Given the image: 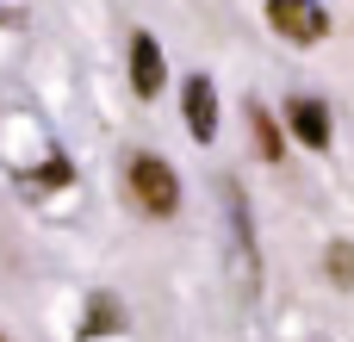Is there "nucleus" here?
<instances>
[{
	"label": "nucleus",
	"mask_w": 354,
	"mask_h": 342,
	"mask_svg": "<svg viewBox=\"0 0 354 342\" xmlns=\"http://www.w3.org/2000/svg\"><path fill=\"white\" fill-rule=\"evenodd\" d=\"M124 181H131V199H137L149 218H174V206H180V181H174V168H168L162 156H131Z\"/></svg>",
	"instance_id": "1"
},
{
	"label": "nucleus",
	"mask_w": 354,
	"mask_h": 342,
	"mask_svg": "<svg viewBox=\"0 0 354 342\" xmlns=\"http://www.w3.org/2000/svg\"><path fill=\"white\" fill-rule=\"evenodd\" d=\"M268 25L280 37H292V44H317L330 31V19H324L317 0H268Z\"/></svg>",
	"instance_id": "2"
},
{
	"label": "nucleus",
	"mask_w": 354,
	"mask_h": 342,
	"mask_svg": "<svg viewBox=\"0 0 354 342\" xmlns=\"http://www.w3.org/2000/svg\"><path fill=\"white\" fill-rule=\"evenodd\" d=\"M180 112H187L193 143H212V137H218V87H212L205 75H187V87H180Z\"/></svg>",
	"instance_id": "3"
},
{
	"label": "nucleus",
	"mask_w": 354,
	"mask_h": 342,
	"mask_svg": "<svg viewBox=\"0 0 354 342\" xmlns=\"http://www.w3.org/2000/svg\"><path fill=\"white\" fill-rule=\"evenodd\" d=\"M162 81H168V69H162V44H156L149 31H137V37H131V87H137L143 100H156Z\"/></svg>",
	"instance_id": "4"
},
{
	"label": "nucleus",
	"mask_w": 354,
	"mask_h": 342,
	"mask_svg": "<svg viewBox=\"0 0 354 342\" xmlns=\"http://www.w3.org/2000/svg\"><path fill=\"white\" fill-rule=\"evenodd\" d=\"M286 125H292V137H299L305 150H330V106H324V100L299 93V100L286 106Z\"/></svg>",
	"instance_id": "5"
},
{
	"label": "nucleus",
	"mask_w": 354,
	"mask_h": 342,
	"mask_svg": "<svg viewBox=\"0 0 354 342\" xmlns=\"http://www.w3.org/2000/svg\"><path fill=\"white\" fill-rule=\"evenodd\" d=\"M112 330H124V305H118L112 293H93V299H87V318H81V342L112 336Z\"/></svg>",
	"instance_id": "6"
},
{
	"label": "nucleus",
	"mask_w": 354,
	"mask_h": 342,
	"mask_svg": "<svg viewBox=\"0 0 354 342\" xmlns=\"http://www.w3.org/2000/svg\"><path fill=\"white\" fill-rule=\"evenodd\" d=\"M324 274H330L336 287H354V243H330V255H324Z\"/></svg>",
	"instance_id": "7"
},
{
	"label": "nucleus",
	"mask_w": 354,
	"mask_h": 342,
	"mask_svg": "<svg viewBox=\"0 0 354 342\" xmlns=\"http://www.w3.org/2000/svg\"><path fill=\"white\" fill-rule=\"evenodd\" d=\"M255 143L268 162H280V131H274V112H255Z\"/></svg>",
	"instance_id": "8"
},
{
	"label": "nucleus",
	"mask_w": 354,
	"mask_h": 342,
	"mask_svg": "<svg viewBox=\"0 0 354 342\" xmlns=\"http://www.w3.org/2000/svg\"><path fill=\"white\" fill-rule=\"evenodd\" d=\"M0 342H6V336H0Z\"/></svg>",
	"instance_id": "9"
}]
</instances>
